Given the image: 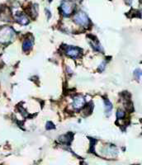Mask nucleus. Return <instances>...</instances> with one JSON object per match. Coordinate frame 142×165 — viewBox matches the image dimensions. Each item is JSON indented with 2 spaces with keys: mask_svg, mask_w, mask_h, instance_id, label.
<instances>
[{
  "mask_svg": "<svg viewBox=\"0 0 142 165\" xmlns=\"http://www.w3.org/2000/svg\"><path fill=\"white\" fill-rule=\"evenodd\" d=\"M124 116H125L124 111H122V110H118V111H117V119L123 118Z\"/></svg>",
  "mask_w": 142,
  "mask_h": 165,
  "instance_id": "nucleus-12",
  "label": "nucleus"
},
{
  "mask_svg": "<svg viewBox=\"0 0 142 165\" xmlns=\"http://www.w3.org/2000/svg\"><path fill=\"white\" fill-rule=\"evenodd\" d=\"M125 1L127 4H132V2H133V0H125Z\"/></svg>",
  "mask_w": 142,
  "mask_h": 165,
  "instance_id": "nucleus-14",
  "label": "nucleus"
},
{
  "mask_svg": "<svg viewBox=\"0 0 142 165\" xmlns=\"http://www.w3.org/2000/svg\"><path fill=\"white\" fill-rule=\"evenodd\" d=\"M104 69H105V63H102L99 66V70L103 71Z\"/></svg>",
  "mask_w": 142,
  "mask_h": 165,
  "instance_id": "nucleus-13",
  "label": "nucleus"
},
{
  "mask_svg": "<svg viewBox=\"0 0 142 165\" xmlns=\"http://www.w3.org/2000/svg\"><path fill=\"white\" fill-rule=\"evenodd\" d=\"M32 47V41L31 40H26L23 41V44H22V50L24 51H27V50H31V48Z\"/></svg>",
  "mask_w": 142,
  "mask_h": 165,
  "instance_id": "nucleus-7",
  "label": "nucleus"
},
{
  "mask_svg": "<svg viewBox=\"0 0 142 165\" xmlns=\"http://www.w3.org/2000/svg\"><path fill=\"white\" fill-rule=\"evenodd\" d=\"M60 140L62 141L63 143L68 144H69L70 143V141L72 140V139H71L70 135V134H68V135H65V136H61V138H60Z\"/></svg>",
  "mask_w": 142,
  "mask_h": 165,
  "instance_id": "nucleus-9",
  "label": "nucleus"
},
{
  "mask_svg": "<svg viewBox=\"0 0 142 165\" xmlns=\"http://www.w3.org/2000/svg\"><path fill=\"white\" fill-rule=\"evenodd\" d=\"M74 22L78 25L88 27L89 24V19L84 12H78L74 16Z\"/></svg>",
  "mask_w": 142,
  "mask_h": 165,
  "instance_id": "nucleus-2",
  "label": "nucleus"
},
{
  "mask_svg": "<svg viewBox=\"0 0 142 165\" xmlns=\"http://www.w3.org/2000/svg\"><path fill=\"white\" fill-rule=\"evenodd\" d=\"M15 19L18 23H20L21 25H27V24H28L29 22L28 18H27V16L23 13H18L16 14Z\"/></svg>",
  "mask_w": 142,
  "mask_h": 165,
  "instance_id": "nucleus-6",
  "label": "nucleus"
},
{
  "mask_svg": "<svg viewBox=\"0 0 142 165\" xmlns=\"http://www.w3.org/2000/svg\"><path fill=\"white\" fill-rule=\"evenodd\" d=\"M91 46H92V48H93L95 50H98V51H103V48H102V46H101V45H100L97 41H95V42L92 41V42H91Z\"/></svg>",
  "mask_w": 142,
  "mask_h": 165,
  "instance_id": "nucleus-10",
  "label": "nucleus"
},
{
  "mask_svg": "<svg viewBox=\"0 0 142 165\" xmlns=\"http://www.w3.org/2000/svg\"><path fill=\"white\" fill-rule=\"evenodd\" d=\"M104 105H105V111H106V115H110L112 109V105L111 103V102L107 99L104 100Z\"/></svg>",
  "mask_w": 142,
  "mask_h": 165,
  "instance_id": "nucleus-8",
  "label": "nucleus"
},
{
  "mask_svg": "<svg viewBox=\"0 0 142 165\" xmlns=\"http://www.w3.org/2000/svg\"><path fill=\"white\" fill-rule=\"evenodd\" d=\"M61 11H62V13L65 17H68L71 14V13L73 11V4L71 3L70 1H68V0H65V1H63L62 4L61 5Z\"/></svg>",
  "mask_w": 142,
  "mask_h": 165,
  "instance_id": "nucleus-3",
  "label": "nucleus"
},
{
  "mask_svg": "<svg viewBox=\"0 0 142 165\" xmlns=\"http://www.w3.org/2000/svg\"><path fill=\"white\" fill-rule=\"evenodd\" d=\"M65 53L70 57L78 58L80 55V50L74 46H67L65 49Z\"/></svg>",
  "mask_w": 142,
  "mask_h": 165,
  "instance_id": "nucleus-5",
  "label": "nucleus"
},
{
  "mask_svg": "<svg viewBox=\"0 0 142 165\" xmlns=\"http://www.w3.org/2000/svg\"><path fill=\"white\" fill-rule=\"evenodd\" d=\"M85 104V99L84 97L82 96H76L74 97V101H73V107L76 110H79L81 109Z\"/></svg>",
  "mask_w": 142,
  "mask_h": 165,
  "instance_id": "nucleus-4",
  "label": "nucleus"
},
{
  "mask_svg": "<svg viewBox=\"0 0 142 165\" xmlns=\"http://www.w3.org/2000/svg\"><path fill=\"white\" fill-rule=\"evenodd\" d=\"M15 37V32L10 27H4L0 29V43L10 42Z\"/></svg>",
  "mask_w": 142,
  "mask_h": 165,
  "instance_id": "nucleus-1",
  "label": "nucleus"
},
{
  "mask_svg": "<svg viewBox=\"0 0 142 165\" xmlns=\"http://www.w3.org/2000/svg\"><path fill=\"white\" fill-rule=\"evenodd\" d=\"M142 75V71L141 69H135V72H134V76L135 77V79L139 80V79H141V76Z\"/></svg>",
  "mask_w": 142,
  "mask_h": 165,
  "instance_id": "nucleus-11",
  "label": "nucleus"
}]
</instances>
